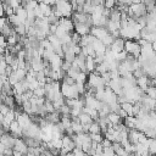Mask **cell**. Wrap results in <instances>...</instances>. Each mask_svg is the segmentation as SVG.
Returning <instances> with one entry per match:
<instances>
[{"instance_id": "cell-28", "label": "cell", "mask_w": 156, "mask_h": 156, "mask_svg": "<svg viewBox=\"0 0 156 156\" xmlns=\"http://www.w3.org/2000/svg\"><path fill=\"white\" fill-rule=\"evenodd\" d=\"M34 95H37V96H39V98H45V95H46L45 87H44V85H40L39 88H37V89L34 90Z\"/></svg>"}, {"instance_id": "cell-40", "label": "cell", "mask_w": 156, "mask_h": 156, "mask_svg": "<svg viewBox=\"0 0 156 156\" xmlns=\"http://www.w3.org/2000/svg\"><path fill=\"white\" fill-rule=\"evenodd\" d=\"M154 111H155V112H156V104H155V108H154Z\"/></svg>"}, {"instance_id": "cell-32", "label": "cell", "mask_w": 156, "mask_h": 156, "mask_svg": "<svg viewBox=\"0 0 156 156\" xmlns=\"http://www.w3.org/2000/svg\"><path fill=\"white\" fill-rule=\"evenodd\" d=\"M6 2L13 9V10H16V9H18L21 5H22V2L21 1H18V0H6Z\"/></svg>"}, {"instance_id": "cell-12", "label": "cell", "mask_w": 156, "mask_h": 156, "mask_svg": "<svg viewBox=\"0 0 156 156\" xmlns=\"http://www.w3.org/2000/svg\"><path fill=\"white\" fill-rule=\"evenodd\" d=\"M93 26H90L89 23H76V27H74V32H77L79 35H87L90 33V29H91Z\"/></svg>"}, {"instance_id": "cell-41", "label": "cell", "mask_w": 156, "mask_h": 156, "mask_svg": "<svg viewBox=\"0 0 156 156\" xmlns=\"http://www.w3.org/2000/svg\"><path fill=\"white\" fill-rule=\"evenodd\" d=\"M113 156H119V155H117V154H115V155H113Z\"/></svg>"}, {"instance_id": "cell-23", "label": "cell", "mask_w": 156, "mask_h": 156, "mask_svg": "<svg viewBox=\"0 0 156 156\" xmlns=\"http://www.w3.org/2000/svg\"><path fill=\"white\" fill-rule=\"evenodd\" d=\"M83 111L84 112H87L94 121H98L99 119V117H100V115H99V111L96 110V108H93V107H89V106H84V108H83Z\"/></svg>"}, {"instance_id": "cell-6", "label": "cell", "mask_w": 156, "mask_h": 156, "mask_svg": "<svg viewBox=\"0 0 156 156\" xmlns=\"http://www.w3.org/2000/svg\"><path fill=\"white\" fill-rule=\"evenodd\" d=\"M16 121L21 124V127H22L23 129H27V128L33 123V121H32V118H30V115H28V113H26V112H21V113H18V115H16Z\"/></svg>"}, {"instance_id": "cell-30", "label": "cell", "mask_w": 156, "mask_h": 156, "mask_svg": "<svg viewBox=\"0 0 156 156\" xmlns=\"http://www.w3.org/2000/svg\"><path fill=\"white\" fill-rule=\"evenodd\" d=\"M116 4H118V0H105L104 6H105L106 9L112 10V9H115V7H116Z\"/></svg>"}, {"instance_id": "cell-17", "label": "cell", "mask_w": 156, "mask_h": 156, "mask_svg": "<svg viewBox=\"0 0 156 156\" xmlns=\"http://www.w3.org/2000/svg\"><path fill=\"white\" fill-rule=\"evenodd\" d=\"M140 134H141V132L138 130V129H129V133H128V140H129L132 144L136 145V144L139 143V136H140Z\"/></svg>"}, {"instance_id": "cell-10", "label": "cell", "mask_w": 156, "mask_h": 156, "mask_svg": "<svg viewBox=\"0 0 156 156\" xmlns=\"http://www.w3.org/2000/svg\"><path fill=\"white\" fill-rule=\"evenodd\" d=\"M107 87H110L117 95H121V94H123V85H122V78H119V79H111L110 80V83H108V85Z\"/></svg>"}, {"instance_id": "cell-13", "label": "cell", "mask_w": 156, "mask_h": 156, "mask_svg": "<svg viewBox=\"0 0 156 156\" xmlns=\"http://www.w3.org/2000/svg\"><path fill=\"white\" fill-rule=\"evenodd\" d=\"M124 43H126V39H123V38H116L115 40H113V43L111 44V46H110V49L112 50V51H115V52H121V51H124Z\"/></svg>"}, {"instance_id": "cell-29", "label": "cell", "mask_w": 156, "mask_h": 156, "mask_svg": "<svg viewBox=\"0 0 156 156\" xmlns=\"http://www.w3.org/2000/svg\"><path fill=\"white\" fill-rule=\"evenodd\" d=\"M149 151L151 155H156V138L151 139L150 138V144H149Z\"/></svg>"}, {"instance_id": "cell-21", "label": "cell", "mask_w": 156, "mask_h": 156, "mask_svg": "<svg viewBox=\"0 0 156 156\" xmlns=\"http://www.w3.org/2000/svg\"><path fill=\"white\" fill-rule=\"evenodd\" d=\"M85 66H87V71L88 73L90 72H94L96 69V62H95V58L93 56H88L85 58Z\"/></svg>"}, {"instance_id": "cell-2", "label": "cell", "mask_w": 156, "mask_h": 156, "mask_svg": "<svg viewBox=\"0 0 156 156\" xmlns=\"http://www.w3.org/2000/svg\"><path fill=\"white\" fill-rule=\"evenodd\" d=\"M89 88H94V89H104L106 88V82L104 80L102 76L99 74L96 71L90 72L88 76V80H87V90Z\"/></svg>"}, {"instance_id": "cell-18", "label": "cell", "mask_w": 156, "mask_h": 156, "mask_svg": "<svg viewBox=\"0 0 156 156\" xmlns=\"http://www.w3.org/2000/svg\"><path fill=\"white\" fill-rule=\"evenodd\" d=\"M107 119L110 122V126H116V124L123 122V118L118 113H116V112H110L107 115Z\"/></svg>"}, {"instance_id": "cell-35", "label": "cell", "mask_w": 156, "mask_h": 156, "mask_svg": "<svg viewBox=\"0 0 156 156\" xmlns=\"http://www.w3.org/2000/svg\"><path fill=\"white\" fill-rule=\"evenodd\" d=\"M101 144H102V146H104V147H110V146H112V144H113V143H112L111 140H108L107 138H104V140H102V143H101Z\"/></svg>"}, {"instance_id": "cell-14", "label": "cell", "mask_w": 156, "mask_h": 156, "mask_svg": "<svg viewBox=\"0 0 156 156\" xmlns=\"http://www.w3.org/2000/svg\"><path fill=\"white\" fill-rule=\"evenodd\" d=\"M93 46H94V49H95L96 55L105 56V54H106V51H107V46H106L101 40L95 39V40H94V43H93Z\"/></svg>"}, {"instance_id": "cell-16", "label": "cell", "mask_w": 156, "mask_h": 156, "mask_svg": "<svg viewBox=\"0 0 156 156\" xmlns=\"http://www.w3.org/2000/svg\"><path fill=\"white\" fill-rule=\"evenodd\" d=\"M13 149H15V150L21 151L22 154H28L29 146L26 144V141L23 140V138H16V143H15Z\"/></svg>"}, {"instance_id": "cell-11", "label": "cell", "mask_w": 156, "mask_h": 156, "mask_svg": "<svg viewBox=\"0 0 156 156\" xmlns=\"http://www.w3.org/2000/svg\"><path fill=\"white\" fill-rule=\"evenodd\" d=\"M10 133L15 138H22V135H23V128L21 127V124L16 119L10 124Z\"/></svg>"}, {"instance_id": "cell-43", "label": "cell", "mask_w": 156, "mask_h": 156, "mask_svg": "<svg viewBox=\"0 0 156 156\" xmlns=\"http://www.w3.org/2000/svg\"><path fill=\"white\" fill-rule=\"evenodd\" d=\"M2 1H6V0H2Z\"/></svg>"}, {"instance_id": "cell-24", "label": "cell", "mask_w": 156, "mask_h": 156, "mask_svg": "<svg viewBox=\"0 0 156 156\" xmlns=\"http://www.w3.org/2000/svg\"><path fill=\"white\" fill-rule=\"evenodd\" d=\"M78 118H79V121H80L82 124H91V123L94 122V119H93L87 112H84V111L78 116Z\"/></svg>"}, {"instance_id": "cell-26", "label": "cell", "mask_w": 156, "mask_h": 156, "mask_svg": "<svg viewBox=\"0 0 156 156\" xmlns=\"http://www.w3.org/2000/svg\"><path fill=\"white\" fill-rule=\"evenodd\" d=\"M121 107L127 112L128 116H134V115H133V107H134V104H133V102L126 101V102L121 104Z\"/></svg>"}, {"instance_id": "cell-36", "label": "cell", "mask_w": 156, "mask_h": 156, "mask_svg": "<svg viewBox=\"0 0 156 156\" xmlns=\"http://www.w3.org/2000/svg\"><path fill=\"white\" fill-rule=\"evenodd\" d=\"M118 4H122V5H127V6H129V5H132V4H133V0H118Z\"/></svg>"}, {"instance_id": "cell-8", "label": "cell", "mask_w": 156, "mask_h": 156, "mask_svg": "<svg viewBox=\"0 0 156 156\" xmlns=\"http://www.w3.org/2000/svg\"><path fill=\"white\" fill-rule=\"evenodd\" d=\"M90 33L99 40H102L110 32L107 30L106 27H98V26H93L91 29H90Z\"/></svg>"}, {"instance_id": "cell-1", "label": "cell", "mask_w": 156, "mask_h": 156, "mask_svg": "<svg viewBox=\"0 0 156 156\" xmlns=\"http://www.w3.org/2000/svg\"><path fill=\"white\" fill-rule=\"evenodd\" d=\"M52 7H54V13L60 18L72 17L73 15V6L71 0H57Z\"/></svg>"}, {"instance_id": "cell-37", "label": "cell", "mask_w": 156, "mask_h": 156, "mask_svg": "<svg viewBox=\"0 0 156 156\" xmlns=\"http://www.w3.org/2000/svg\"><path fill=\"white\" fill-rule=\"evenodd\" d=\"M24 154H22L21 151H18V150H15L13 149V154H12V156H23Z\"/></svg>"}, {"instance_id": "cell-7", "label": "cell", "mask_w": 156, "mask_h": 156, "mask_svg": "<svg viewBox=\"0 0 156 156\" xmlns=\"http://www.w3.org/2000/svg\"><path fill=\"white\" fill-rule=\"evenodd\" d=\"M58 26L62 27L67 33H73L74 32V27H76L73 20H71V17H62V18H60Z\"/></svg>"}, {"instance_id": "cell-22", "label": "cell", "mask_w": 156, "mask_h": 156, "mask_svg": "<svg viewBox=\"0 0 156 156\" xmlns=\"http://www.w3.org/2000/svg\"><path fill=\"white\" fill-rule=\"evenodd\" d=\"M82 54H83L85 57H88V56L95 57V56H96V52H95V49H94L93 44L87 45V46H83V48H82Z\"/></svg>"}, {"instance_id": "cell-15", "label": "cell", "mask_w": 156, "mask_h": 156, "mask_svg": "<svg viewBox=\"0 0 156 156\" xmlns=\"http://www.w3.org/2000/svg\"><path fill=\"white\" fill-rule=\"evenodd\" d=\"M50 66H51V68L52 69H55V71H57V69H61V67H62V63H63V57H61V56H58L57 54H55L51 58H50Z\"/></svg>"}, {"instance_id": "cell-33", "label": "cell", "mask_w": 156, "mask_h": 156, "mask_svg": "<svg viewBox=\"0 0 156 156\" xmlns=\"http://www.w3.org/2000/svg\"><path fill=\"white\" fill-rule=\"evenodd\" d=\"M10 110H11V107H9L6 104H4V102H1V106H0V115H6V113H9L10 112Z\"/></svg>"}, {"instance_id": "cell-38", "label": "cell", "mask_w": 156, "mask_h": 156, "mask_svg": "<svg viewBox=\"0 0 156 156\" xmlns=\"http://www.w3.org/2000/svg\"><path fill=\"white\" fill-rule=\"evenodd\" d=\"M66 156H76V155L73 154V151H71V152H68V154H67Z\"/></svg>"}, {"instance_id": "cell-34", "label": "cell", "mask_w": 156, "mask_h": 156, "mask_svg": "<svg viewBox=\"0 0 156 156\" xmlns=\"http://www.w3.org/2000/svg\"><path fill=\"white\" fill-rule=\"evenodd\" d=\"M102 154H104V156H113L116 152H115L113 147H112V146H110V147H104Z\"/></svg>"}, {"instance_id": "cell-5", "label": "cell", "mask_w": 156, "mask_h": 156, "mask_svg": "<svg viewBox=\"0 0 156 156\" xmlns=\"http://www.w3.org/2000/svg\"><path fill=\"white\" fill-rule=\"evenodd\" d=\"M61 93L66 99H78V98L82 96L79 90H78L77 83L73 84V85H69V84H66V83H61Z\"/></svg>"}, {"instance_id": "cell-27", "label": "cell", "mask_w": 156, "mask_h": 156, "mask_svg": "<svg viewBox=\"0 0 156 156\" xmlns=\"http://www.w3.org/2000/svg\"><path fill=\"white\" fill-rule=\"evenodd\" d=\"M89 133H91V134L102 133V130H101V127H100V124H99V122H98V121H94V122L90 124V128H89Z\"/></svg>"}, {"instance_id": "cell-42", "label": "cell", "mask_w": 156, "mask_h": 156, "mask_svg": "<svg viewBox=\"0 0 156 156\" xmlns=\"http://www.w3.org/2000/svg\"><path fill=\"white\" fill-rule=\"evenodd\" d=\"M18 1H21V2H23V0H18Z\"/></svg>"}, {"instance_id": "cell-19", "label": "cell", "mask_w": 156, "mask_h": 156, "mask_svg": "<svg viewBox=\"0 0 156 156\" xmlns=\"http://www.w3.org/2000/svg\"><path fill=\"white\" fill-rule=\"evenodd\" d=\"M106 28H107V30L111 34L115 33V32H118L121 29V22H116V21H112V20L108 18V22L106 24Z\"/></svg>"}, {"instance_id": "cell-39", "label": "cell", "mask_w": 156, "mask_h": 156, "mask_svg": "<svg viewBox=\"0 0 156 156\" xmlns=\"http://www.w3.org/2000/svg\"><path fill=\"white\" fill-rule=\"evenodd\" d=\"M94 156H104V154H95Z\"/></svg>"}, {"instance_id": "cell-25", "label": "cell", "mask_w": 156, "mask_h": 156, "mask_svg": "<svg viewBox=\"0 0 156 156\" xmlns=\"http://www.w3.org/2000/svg\"><path fill=\"white\" fill-rule=\"evenodd\" d=\"M15 13L18 16V17H21L22 20H27V17H28V12H27V9L23 6V5H21L18 9H16L15 10Z\"/></svg>"}, {"instance_id": "cell-31", "label": "cell", "mask_w": 156, "mask_h": 156, "mask_svg": "<svg viewBox=\"0 0 156 156\" xmlns=\"http://www.w3.org/2000/svg\"><path fill=\"white\" fill-rule=\"evenodd\" d=\"M62 83H66V84H69V85H73V84H76V83H77V80H76L74 78H72V77H69L68 74H65V77H63V79H62Z\"/></svg>"}, {"instance_id": "cell-3", "label": "cell", "mask_w": 156, "mask_h": 156, "mask_svg": "<svg viewBox=\"0 0 156 156\" xmlns=\"http://www.w3.org/2000/svg\"><path fill=\"white\" fill-rule=\"evenodd\" d=\"M128 15H129V17H133L134 20H138L139 17H145L147 15V7L144 2L132 4V5H129Z\"/></svg>"}, {"instance_id": "cell-9", "label": "cell", "mask_w": 156, "mask_h": 156, "mask_svg": "<svg viewBox=\"0 0 156 156\" xmlns=\"http://www.w3.org/2000/svg\"><path fill=\"white\" fill-rule=\"evenodd\" d=\"M62 147L66 149L68 152L73 151L74 147H77V146H76V143H74V140L72 139L71 135H68V134H63V136H62Z\"/></svg>"}, {"instance_id": "cell-20", "label": "cell", "mask_w": 156, "mask_h": 156, "mask_svg": "<svg viewBox=\"0 0 156 156\" xmlns=\"http://www.w3.org/2000/svg\"><path fill=\"white\" fill-rule=\"evenodd\" d=\"M124 124L129 128V129H135L136 128V122H138V117L136 116H127L123 119Z\"/></svg>"}, {"instance_id": "cell-4", "label": "cell", "mask_w": 156, "mask_h": 156, "mask_svg": "<svg viewBox=\"0 0 156 156\" xmlns=\"http://www.w3.org/2000/svg\"><path fill=\"white\" fill-rule=\"evenodd\" d=\"M124 51L128 55L134 56L135 58H139V56L141 55V45L139 44L138 40H133V39H128L124 43Z\"/></svg>"}]
</instances>
